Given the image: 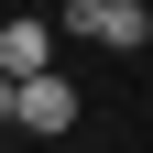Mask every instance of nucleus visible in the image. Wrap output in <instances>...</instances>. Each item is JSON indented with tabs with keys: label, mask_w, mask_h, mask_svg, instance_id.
Wrapping results in <instances>:
<instances>
[{
	"label": "nucleus",
	"mask_w": 153,
	"mask_h": 153,
	"mask_svg": "<svg viewBox=\"0 0 153 153\" xmlns=\"http://www.w3.org/2000/svg\"><path fill=\"white\" fill-rule=\"evenodd\" d=\"M66 33H88V44H109V55H142L153 44V11L142 0H66Z\"/></svg>",
	"instance_id": "obj_1"
},
{
	"label": "nucleus",
	"mask_w": 153,
	"mask_h": 153,
	"mask_svg": "<svg viewBox=\"0 0 153 153\" xmlns=\"http://www.w3.org/2000/svg\"><path fill=\"white\" fill-rule=\"evenodd\" d=\"M11 120H22V131H76V88H66V76H22V99H11Z\"/></svg>",
	"instance_id": "obj_2"
},
{
	"label": "nucleus",
	"mask_w": 153,
	"mask_h": 153,
	"mask_svg": "<svg viewBox=\"0 0 153 153\" xmlns=\"http://www.w3.org/2000/svg\"><path fill=\"white\" fill-rule=\"evenodd\" d=\"M55 66V33L44 22H0V76H44Z\"/></svg>",
	"instance_id": "obj_3"
},
{
	"label": "nucleus",
	"mask_w": 153,
	"mask_h": 153,
	"mask_svg": "<svg viewBox=\"0 0 153 153\" xmlns=\"http://www.w3.org/2000/svg\"><path fill=\"white\" fill-rule=\"evenodd\" d=\"M11 99H22V76H0V120H11Z\"/></svg>",
	"instance_id": "obj_4"
}]
</instances>
